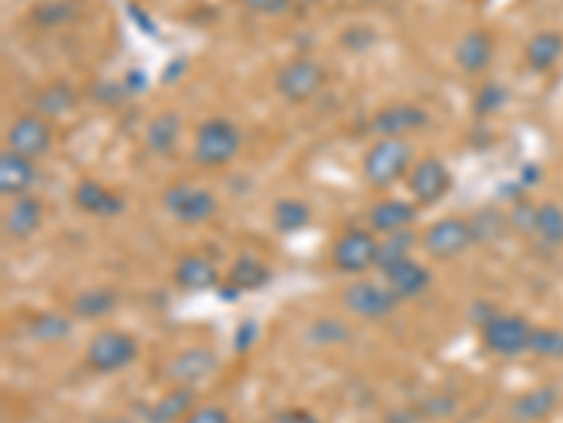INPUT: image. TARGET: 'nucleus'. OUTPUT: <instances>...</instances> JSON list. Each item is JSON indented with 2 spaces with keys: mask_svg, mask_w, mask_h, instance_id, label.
<instances>
[{
  "mask_svg": "<svg viewBox=\"0 0 563 423\" xmlns=\"http://www.w3.org/2000/svg\"><path fill=\"white\" fill-rule=\"evenodd\" d=\"M414 167V150L406 139H378L360 161V172L375 190H387L398 181L409 179Z\"/></svg>",
  "mask_w": 563,
  "mask_h": 423,
  "instance_id": "nucleus-1",
  "label": "nucleus"
},
{
  "mask_svg": "<svg viewBox=\"0 0 563 423\" xmlns=\"http://www.w3.org/2000/svg\"><path fill=\"white\" fill-rule=\"evenodd\" d=\"M243 150V133L226 116H211L195 130L192 159L200 167H226Z\"/></svg>",
  "mask_w": 563,
  "mask_h": 423,
  "instance_id": "nucleus-2",
  "label": "nucleus"
},
{
  "mask_svg": "<svg viewBox=\"0 0 563 423\" xmlns=\"http://www.w3.org/2000/svg\"><path fill=\"white\" fill-rule=\"evenodd\" d=\"M324 85H328V68L313 57H294L274 77L276 93L290 105H305L319 96Z\"/></svg>",
  "mask_w": 563,
  "mask_h": 423,
  "instance_id": "nucleus-3",
  "label": "nucleus"
},
{
  "mask_svg": "<svg viewBox=\"0 0 563 423\" xmlns=\"http://www.w3.org/2000/svg\"><path fill=\"white\" fill-rule=\"evenodd\" d=\"M136 358H138L136 336H130V333L125 331H113V328L99 331L96 336L88 342V351H85L88 367L96 373L127 370Z\"/></svg>",
  "mask_w": 563,
  "mask_h": 423,
  "instance_id": "nucleus-4",
  "label": "nucleus"
},
{
  "mask_svg": "<svg viewBox=\"0 0 563 423\" xmlns=\"http://www.w3.org/2000/svg\"><path fill=\"white\" fill-rule=\"evenodd\" d=\"M530 336L532 324L525 317H516V313H496L482 324V342L493 356H525V353H530Z\"/></svg>",
  "mask_w": 563,
  "mask_h": 423,
  "instance_id": "nucleus-5",
  "label": "nucleus"
},
{
  "mask_svg": "<svg viewBox=\"0 0 563 423\" xmlns=\"http://www.w3.org/2000/svg\"><path fill=\"white\" fill-rule=\"evenodd\" d=\"M161 204L170 211V218H175L177 224L184 226L206 224V220L215 218L217 206H220L215 198V192L195 184H170L164 190Z\"/></svg>",
  "mask_w": 563,
  "mask_h": 423,
  "instance_id": "nucleus-6",
  "label": "nucleus"
},
{
  "mask_svg": "<svg viewBox=\"0 0 563 423\" xmlns=\"http://www.w3.org/2000/svg\"><path fill=\"white\" fill-rule=\"evenodd\" d=\"M378 243L380 240L372 229H349V232H344L333 245L335 272L355 277V274H364L369 268H375Z\"/></svg>",
  "mask_w": 563,
  "mask_h": 423,
  "instance_id": "nucleus-7",
  "label": "nucleus"
},
{
  "mask_svg": "<svg viewBox=\"0 0 563 423\" xmlns=\"http://www.w3.org/2000/svg\"><path fill=\"white\" fill-rule=\"evenodd\" d=\"M344 308L360 319H383L400 305L398 294L387 283H372V279H353L341 291Z\"/></svg>",
  "mask_w": 563,
  "mask_h": 423,
  "instance_id": "nucleus-8",
  "label": "nucleus"
},
{
  "mask_svg": "<svg viewBox=\"0 0 563 423\" xmlns=\"http://www.w3.org/2000/svg\"><path fill=\"white\" fill-rule=\"evenodd\" d=\"M420 243H423L428 258L453 260L473 245L471 224H468V218H457V215L439 218L423 232V240H420Z\"/></svg>",
  "mask_w": 563,
  "mask_h": 423,
  "instance_id": "nucleus-9",
  "label": "nucleus"
},
{
  "mask_svg": "<svg viewBox=\"0 0 563 423\" xmlns=\"http://www.w3.org/2000/svg\"><path fill=\"white\" fill-rule=\"evenodd\" d=\"M406 184L414 204L434 206L446 198L448 190H451V170L437 156H426V159L414 161Z\"/></svg>",
  "mask_w": 563,
  "mask_h": 423,
  "instance_id": "nucleus-10",
  "label": "nucleus"
},
{
  "mask_svg": "<svg viewBox=\"0 0 563 423\" xmlns=\"http://www.w3.org/2000/svg\"><path fill=\"white\" fill-rule=\"evenodd\" d=\"M54 147V127L51 122L37 116V113H26L9 125L7 130V150L20 152L26 159L37 161L48 156Z\"/></svg>",
  "mask_w": 563,
  "mask_h": 423,
  "instance_id": "nucleus-11",
  "label": "nucleus"
},
{
  "mask_svg": "<svg viewBox=\"0 0 563 423\" xmlns=\"http://www.w3.org/2000/svg\"><path fill=\"white\" fill-rule=\"evenodd\" d=\"M428 111L423 105H414V102H392V105L380 107L378 113H372L369 119V130L378 136V139H403L409 133L423 130L428 125Z\"/></svg>",
  "mask_w": 563,
  "mask_h": 423,
  "instance_id": "nucleus-12",
  "label": "nucleus"
},
{
  "mask_svg": "<svg viewBox=\"0 0 563 423\" xmlns=\"http://www.w3.org/2000/svg\"><path fill=\"white\" fill-rule=\"evenodd\" d=\"M46 218V209H43V201L37 195H20V198L9 201L7 211H3V235L9 240H28L39 232Z\"/></svg>",
  "mask_w": 563,
  "mask_h": 423,
  "instance_id": "nucleus-13",
  "label": "nucleus"
},
{
  "mask_svg": "<svg viewBox=\"0 0 563 423\" xmlns=\"http://www.w3.org/2000/svg\"><path fill=\"white\" fill-rule=\"evenodd\" d=\"M217 370V353L209 351V347H186V351L175 353L166 364V381L170 384H189V387H197V384L209 378L211 373Z\"/></svg>",
  "mask_w": 563,
  "mask_h": 423,
  "instance_id": "nucleus-14",
  "label": "nucleus"
},
{
  "mask_svg": "<svg viewBox=\"0 0 563 423\" xmlns=\"http://www.w3.org/2000/svg\"><path fill=\"white\" fill-rule=\"evenodd\" d=\"M73 206L93 218H118L127 209V201L111 186L85 179L73 186Z\"/></svg>",
  "mask_w": 563,
  "mask_h": 423,
  "instance_id": "nucleus-15",
  "label": "nucleus"
},
{
  "mask_svg": "<svg viewBox=\"0 0 563 423\" xmlns=\"http://www.w3.org/2000/svg\"><path fill=\"white\" fill-rule=\"evenodd\" d=\"M367 224L375 235H394L417 224V204L403 198H380L369 206Z\"/></svg>",
  "mask_w": 563,
  "mask_h": 423,
  "instance_id": "nucleus-16",
  "label": "nucleus"
},
{
  "mask_svg": "<svg viewBox=\"0 0 563 423\" xmlns=\"http://www.w3.org/2000/svg\"><path fill=\"white\" fill-rule=\"evenodd\" d=\"M37 181V161L26 159L14 150L0 152V195L3 198H20L28 195Z\"/></svg>",
  "mask_w": 563,
  "mask_h": 423,
  "instance_id": "nucleus-17",
  "label": "nucleus"
},
{
  "mask_svg": "<svg viewBox=\"0 0 563 423\" xmlns=\"http://www.w3.org/2000/svg\"><path fill=\"white\" fill-rule=\"evenodd\" d=\"M453 62L466 73H485L493 62V37L485 28H471L453 46Z\"/></svg>",
  "mask_w": 563,
  "mask_h": 423,
  "instance_id": "nucleus-18",
  "label": "nucleus"
},
{
  "mask_svg": "<svg viewBox=\"0 0 563 423\" xmlns=\"http://www.w3.org/2000/svg\"><path fill=\"white\" fill-rule=\"evenodd\" d=\"M380 274H383V283L398 294L400 302H403V299H414L420 297V294H426V288L432 285V272H428L423 263H417L414 258L400 260V263L389 265L387 272H380Z\"/></svg>",
  "mask_w": 563,
  "mask_h": 423,
  "instance_id": "nucleus-19",
  "label": "nucleus"
},
{
  "mask_svg": "<svg viewBox=\"0 0 563 423\" xmlns=\"http://www.w3.org/2000/svg\"><path fill=\"white\" fill-rule=\"evenodd\" d=\"M197 407V390L189 384H172V390L158 398L147 412L150 423H181L192 415Z\"/></svg>",
  "mask_w": 563,
  "mask_h": 423,
  "instance_id": "nucleus-20",
  "label": "nucleus"
},
{
  "mask_svg": "<svg viewBox=\"0 0 563 423\" xmlns=\"http://www.w3.org/2000/svg\"><path fill=\"white\" fill-rule=\"evenodd\" d=\"M172 277H175L177 288H184V291L192 294L211 291V288L220 285V274H217L215 263L209 258H204V254H186V258L177 260Z\"/></svg>",
  "mask_w": 563,
  "mask_h": 423,
  "instance_id": "nucleus-21",
  "label": "nucleus"
},
{
  "mask_svg": "<svg viewBox=\"0 0 563 423\" xmlns=\"http://www.w3.org/2000/svg\"><path fill=\"white\" fill-rule=\"evenodd\" d=\"M563 57V34L555 28H541L527 41L525 62L530 71L547 73L561 62Z\"/></svg>",
  "mask_w": 563,
  "mask_h": 423,
  "instance_id": "nucleus-22",
  "label": "nucleus"
},
{
  "mask_svg": "<svg viewBox=\"0 0 563 423\" xmlns=\"http://www.w3.org/2000/svg\"><path fill=\"white\" fill-rule=\"evenodd\" d=\"M558 410L555 387H532L513 401L510 415L518 423H544Z\"/></svg>",
  "mask_w": 563,
  "mask_h": 423,
  "instance_id": "nucleus-23",
  "label": "nucleus"
},
{
  "mask_svg": "<svg viewBox=\"0 0 563 423\" xmlns=\"http://www.w3.org/2000/svg\"><path fill=\"white\" fill-rule=\"evenodd\" d=\"M184 133V122L175 111H161L156 113L145 127V145L152 156H166L177 147Z\"/></svg>",
  "mask_w": 563,
  "mask_h": 423,
  "instance_id": "nucleus-24",
  "label": "nucleus"
},
{
  "mask_svg": "<svg viewBox=\"0 0 563 423\" xmlns=\"http://www.w3.org/2000/svg\"><path fill=\"white\" fill-rule=\"evenodd\" d=\"M77 100V91L68 82H51L34 96V113L43 116V119H59V116L73 111Z\"/></svg>",
  "mask_w": 563,
  "mask_h": 423,
  "instance_id": "nucleus-25",
  "label": "nucleus"
},
{
  "mask_svg": "<svg viewBox=\"0 0 563 423\" xmlns=\"http://www.w3.org/2000/svg\"><path fill=\"white\" fill-rule=\"evenodd\" d=\"M271 283V268L254 254H243L237 258V263L231 265L229 272V285H234L237 291H260Z\"/></svg>",
  "mask_w": 563,
  "mask_h": 423,
  "instance_id": "nucleus-26",
  "label": "nucleus"
},
{
  "mask_svg": "<svg viewBox=\"0 0 563 423\" xmlns=\"http://www.w3.org/2000/svg\"><path fill=\"white\" fill-rule=\"evenodd\" d=\"M79 7L73 0H39L34 3L28 21L39 28H59L68 26L71 21H77Z\"/></svg>",
  "mask_w": 563,
  "mask_h": 423,
  "instance_id": "nucleus-27",
  "label": "nucleus"
},
{
  "mask_svg": "<svg viewBox=\"0 0 563 423\" xmlns=\"http://www.w3.org/2000/svg\"><path fill=\"white\" fill-rule=\"evenodd\" d=\"M313 211L301 198H282L274 204V229L282 235H294L308 229Z\"/></svg>",
  "mask_w": 563,
  "mask_h": 423,
  "instance_id": "nucleus-28",
  "label": "nucleus"
},
{
  "mask_svg": "<svg viewBox=\"0 0 563 423\" xmlns=\"http://www.w3.org/2000/svg\"><path fill=\"white\" fill-rule=\"evenodd\" d=\"M116 305L118 297L111 288H88V291H82L73 299L71 311L79 319H102L116 311Z\"/></svg>",
  "mask_w": 563,
  "mask_h": 423,
  "instance_id": "nucleus-29",
  "label": "nucleus"
},
{
  "mask_svg": "<svg viewBox=\"0 0 563 423\" xmlns=\"http://www.w3.org/2000/svg\"><path fill=\"white\" fill-rule=\"evenodd\" d=\"M471 224V232H473V243H496L507 235V226H510V218H507L505 211L493 209H479L473 218H468Z\"/></svg>",
  "mask_w": 563,
  "mask_h": 423,
  "instance_id": "nucleus-30",
  "label": "nucleus"
},
{
  "mask_svg": "<svg viewBox=\"0 0 563 423\" xmlns=\"http://www.w3.org/2000/svg\"><path fill=\"white\" fill-rule=\"evenodd\" d=\"M414 243H417V238H414L412 229H403V232H394V235H383L378 243V260H375V268H378V272H387L389 265L412 258Z\"/></svg>",
  "mask_w": 563,
  "mask_h": 423,
  "instance_id": "nucleus-31",
  "label": "nucleus"
},
{
  "mask_svg": "<svg viewBox=\"0 0 563 423\" xmlns=\"http://www.w3.org/2000/svg\"><path fill=\"white\" fill-rule=\"evenodd\" d=\"M71 319L62 317V313H54V311H43L28 322V336L37 339V342H62V339L71 336Z\"/></svg>",
  "mask_w": 563,
  "mask_h": 423,
  "instance_id": "nucleus-32",
  "label": "nucleus"
},
{
  "mask_svg": "<svg viewBox=\"0 0 563 423\" xmlns=\"http://www.w3.org/2000/svg\"><path fill=\"white\" fill-rule=\"evenodd\" d=\"M536 238L544 245H552V249L563 245V209L558 204H552V201L538 204Z\"/></svg>",
  "mask_w": 563,
  "mask_h": 423,
  "instance_id": "nucleus-33",
  "label": "nucleus"
},
{
  "mask_svg": "<svg viewBox=\"0 0 563 423\" xmlns=\"http://www.w3.org/2000/svg\"><path fill=\"white\" fill-rule=\"evenodd\" d=\"M308 339L319 347H335V344H344L353 339V331L347 324L338 322V319H319V322L310 324Z\"/></svg>",
  "mask_w": 563,
  "mask_h": 423,
  "instance_id": "nucleus-34",
  "label": "nucleus"
},
{
  "mask_svg": "<svg viewBox=\"0 0 563 423\" xmlns=\"http://www.w3.org/2000/svg\"><path fill=\"white\" fill-rule=\"evenodd\" d=\"M530 353L541 358H563V328H536L532 324Z\"/></svg>",
  "mask_w": 563,
  "mask_h": 423,
  "instance_id": "nucleus-35",
  "label": "nucleus"
},
{
  "mask_svg": "<svg viewBox=\"0 0 563 423\" xmlns=\"http://www.w3.org/2000/svg\"><path fill=\"white\" fill-rule=\"evenodd\" d=\"M507 100H510V93H507V88H502L498 82H487L482 91L476 93V113H496L502 111V107L507 105Z\"/></svg>",
  "mask_w": 563,
  "mask_h": 423,
  "instance_id": "nucleus-36",
  "label": "nucleus"
},
{
  "mask_svg": "<svg viewBox=\"0 0 563 423\" xmlns=\"http://www.w3.org/2000/svg\"><path fill=\"white\" fill-rule=\"evenodd\" d=\"M251 14H260V18H282L288 14L294 0H240Z\"/></svg>",
  "mask_w": 563,
  "mask_h": 423,
  "instance_id": "nucleus-37",
  "label": "nucleus"
},
{
  "mask_svg": "<svg viewBox=\"0 0 563 423\" xmlns=\"http://www.w3.org/2000/svg\"><path fill=\"white\" fill-rule=\"evenodd\" d=\"M536 204H516L510 211V226L521 235H536Z\"/></svg>",
  "mask_w": 563,
  "mask_h": 423,
  "instance_id": "nucleus-38",
  "label": "nucleus"
},
{
  "mask_svg": "<svg viewBox=\"0 0 563 423\" xmlns=\"http://www.w3.org/2000/svg\"><path fill=\"white\" fill-rule=\"evenodd\" d=\"M184 423H231V415L223 407H215V403H197Z\"/></svg>",
  "mask_w": 563,
  "mask_h": 423,
  "instance_id": "nucleus-39",
  "label": "nucleus"
},
{
  "mask_svg": "<svg viewBox=\"0 0 563 423\" xmlns=\"http://www.w3.org/2000/svg\"><path fill=\"white\" fill-rule=\"evenodd\" d=\"M256 339H260V324H256L254 319H245V322L240 324L234 333V351L249 353L251 347L256 344Z\"/></svg>",
  "mask_w": 563,
  "mask_h": 423,
  "instance_id": "nucleus-40",
  "label": "nucleus"
},
{
  "mask_svg": "<svg viewBox=\"0 0 563 423\" xmlns=\"http://www.w3.org/2000/svg\"><path fill=\"white\" fill-rule=\"evenodd\" d=\"M375 43V28H347L344 34V46H349L353 52H367V46Z\"/></svg>",
  "mask_w": 563,
  "mask_h": 423,
  "instance_id": "nucleus-41",
  "label": "nucleus"
},
{
  "mask_svg": "<svg viewBox=\"0 0 563 423\" xmlns=\"http://www.w3.org/2000/svg\"><path fill=\"white\" fill-rule=\"evenodd\" d=\"M274 423H321V421L310 410H299V407H294V410L276 412Z\"/></svg>",
  "mask_w": 563,
  "mask_h": 423,
  "instance_id": "nucleus-42",
  "label": "nucleus"
},
{
  "mask_svg": "<svg viewBox=\"0 0 563 423\" xmlns=\"http://www.w3.org/2000/svg\"><path fill=\"white\" fill-rule=\"evenodd\" d=\"M102 423H136V421H130V418H107V421Z\"/></svg>",
  "mask_w": 563,
  "mask_h": 423,
  "instance_id": "nucleus-43",
  "label": "nucleus"
}]
</instances>
